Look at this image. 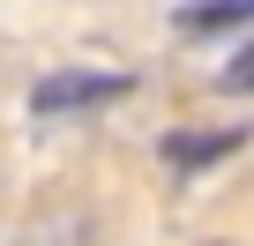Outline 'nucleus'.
<instances>
[{"mask_svg": "<svg viewBox=\"0 0 254 246\" xmlns=\"http://www.w3.org/2000/svg\"><path fill=\"white\" fill-rule=\"evenodd\" d=\"M202 246H232V239H202Z\"/></svg>", "mask_w": 254, "mask_h": 246, "instance_id": "obj_5", "label": "nucleus"}, {"mask_svg": "<svg viewBox=\"0 0 254 246\" xmlns=\"http://www.w3.org/2000/svg\"><path fill=\"white\" fill-rule=\"evenodd\" d=\"M239 142H247V127H180V135H165V164H180V172H202V164L232 157Z\"/></svg>", "mask_w": 254, "mask_h": 246, "instance_id": "obj_2", "label": "nucleus"}, {"mask_svg": "<svg viewBox=\"0 0 254 246\" xmlns=\"http://www.w3.org/2000/svg\"><path fill=\"white\" fill-rule=\"evenodd\" d=\"M217 82H224V90H239V97H254V38L224 60V75H217Z\"/></svg>", "mask_w": 254, "mask_h": 246, "instance_id": "obj_4", "label": "nucleus"}, {"mask_svg": "<svg viewBox=\"0 0 254 246\" xmlns=\"http://www.w3.org/2000/svg\"><path fill=\"white\" fill-rule=\"evenodd\" d=\"M127 90H135V75H120V67H53V75H38L30 112H38V119H60V112L112 104V97H127Z\"/></svg>", "mask_w": 254, "mask_h": 246, "instance_id": "obj_1", "label": "nucleus"}, {"mask_svg": "<svg viewBox=\"0 0 254 246\" xmlns=\"http://www.w3.org/2000/svg\"><path fill=\"white\" fill-rule=\"evenodd\" d=\"M254 15V0H187V8H180V30H232V23H247Z\"/></svg>", "mask_w": 254, "mask_h": 246, "instance_id": "obj_3", "label": "nucleus"}]
</instances>
